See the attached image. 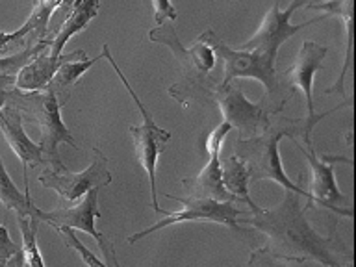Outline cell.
Here are the masks:
<instances>
[{"label":"cell","mask_w":356,"mask_h":267,"mask_svg":"<svg viewBox=\"0 0 356 267\" xmlns=\"http://www.w3.org/2000/svg\"><path fill=\"white\" fill-rule=\"evenodd\" d=\"M299 195L286 191L282 202L271 210L256 211L247 222L266 236L264 249L284 261H317L325 267H350V250L334 236H321L306 219Z\"/></svg>","instance_id":"6da1fadb"},{"label":"cell","mask_w":356,"mask_h":267,"mask_svg":"<svg viewBox=\"0 0 356 267\" xmlns=\"http://www.w3.org/2000/svg\"><path fill=\"white\" fill-rule=\"evenodd\" d=\"M312 130L314 128L308 124L305 117L300 119H288V117L278 115L269 121L264 130L258 136L252 138H239L236 141V156H239L245 161L249 169L250 182H260V180H273L278 186H282L286 191L306 197L308 206H312L310 193L302 189L299 184H295L291 178L286 175L278 152V143L282 138H289L291 141H299L305 147L312 145Z\"/></svg>","instance_id":"7a4b0ae2"},{"label":"cell","mask_w":356,"mask_h":267,"mask_svg":"<svg viewBox=\"0 0 356 267\" xmlns=\"http://www.w3.org/2000/svg\"><path fill=\"white\" fill-rule=\"evenodd\" d=\"M199 39H202L222 61V80L219 83H230L236 78H254L266 88V97L261 99V102H266V100L269 102L267 104L269 111H271V104H275L273 106L275 113H280L286 97L282 95V86H280V78L275 69V61L256 50L230 49L213 30L202 32Z\"/></svg>","instance_id":"3957f363"},{"label":"cell","mask_w":356,"mask_h":267,"mask_svg":"<svg viewBox=\"0 0 356 267\" xmlns=\"http://www.w3.org/2000/svg\"><path fill=\"white\" fill-rule=\"evenodd\" d=\"M8 104L21 111L22 117L30 115L32 121L38 124L41 139L39 145L43 149L44 167H61L65 165L60 158L58 147L60 143L71 145L76 149V141L72 138L71 130L61 121V104L56 99V95L49 88L41 91H19L11 89L8 95Z\"/></svg>","instance_id":"277c9868"},{"label":"cell","mask_w":356,"mask_h":267,"mask_svg":"<svg viewBox=\"0 0 356 267\" xmlns=\"http://www.w3.org/2000/svg\"><path fill=\"white\" fill-rule=\"evenodd\" d=\"M108 63L113 67V71L119 76L122 83H124V88H127L128 95L132 97V100L138 106L139 113L143 117V124H139V127H130L128 128V132L132 136L134 141V152H136V158L141 163V167L147 172V177H149V184H150V204L154 208V211L161 213V208L158 204V186H156V165H158V156L161 154V150L165 147L169 141H171V132H167L161 127H158L154 121V117L150 113L145 104L141 102V99L138 97V93L134 91L130 82L127 80V76L122 74V71L119 69V65L113 60V56H111L110 49H108V44H102V54Z\"/></svg>","instance_id":"5b68a950"},{"label":"cell","mask_w":356,"mask_h":267,"mask_svg":"<svg viewBox=\"0 0 356 267\" xmlns=\"http://www.w3.org/2000/svg\"><path fill=\"white\" fill-rule=\"evenodd\" d=\"M165 197L172 200H178L182 208L177 211H165L161 210V213H165V219H160L156 221L154 225L139 230V232L128 236V243H136L139 239L147 238L149 234H154L161 228L172 227V225H178V222L186 221H210L217 222V225H225L234 232L245 234V228L239 225L238 217L243 213L241 208L236 206V202L232 200H211V199H186V197H177V195L165 193Z\"/></svg>","instance_id":"8992f818"},{"label":"cell","mask_w":356,"mask_h":267,"mask_svg":"<svg viewBox=\"0 0 356 267\" xmlns=\"http://www.w3.org/2000/svg\"><path fill=\"white\" fill-rule=\"evenodd\" d=\"M93 161L88 169L80 172L69 171L65 165L61 167H44L39 175V184L47 189H52L65 200H80L83 195L91 189L111 184V172L108 171V158L100 152L97 147L93 149Z\"/></svg>","instance_id":"52a82bcc"},{"label":"cell","mask_w":356,"mask_h":267,"mask_svg":"<svg viewBox=\"0 0 356 267\" xmlns=\"http://www.w3.org/2000/svg\"><path fill=\"white\" fill-rule=\"evenodd\" d=\"M293 143H297V147L305 154L306 161H308V165L312 169L310 186H308V193H310L312 202L323 206V208H330V210H334L339 216L353 217L349 199L339 191L336 178H334V169H336L338 163H347V165H350L353 160L345 158V156L334 154L317 156L316 150H314V145L305 147L299 141H293Z\"/></svg>","instance_id":"ba28073f"},{"label":"cell","mask_w":356,"mask_h":267,"mask_svg":"<svg viewBox=\"0 0 356 267\" xmlns=\"http://www.w3.org/2000/svg\"><path fill=\"white\" fill-rule=\"evenodd\" d=\"M99 188L91 189L88 193L83 195L82 199L76 200V204L69 206V208H54V210L43 211L35 210V216H38L39 221H44L47 225L58 230V228H71V230H82V232L89 234L91 238L97 241L99 249L104 252V264L110 266L111 254L115 252L111 243H108V239L102 236V234L97 230V219L100 217L99 210Z\"/></svg>","instance_id":"9c48e42d"},{"label":"cell","mask_w":356,"mask_h":267,"mask_svg":"<svg viewBox=\"0 0 356 267\" xmlns=\"http://www.w3.org/2000/svg\"><path fill=\"white\" fill-rule=\"evenodd\" d=\"M211 99L219 104L222 119L232 128H238L245 138H252L271 121V111L261 102H250L236 83H217Z\"/></svg>","instance_id":"30bf717a"},{"label":"cell","mask_w":356,"mask_h":267,"mask_svg":"<svg viewBox=\"0 0 356 267\" xmlns=\"http://www.w3.org/2000/svg\"><path fill=\"white\" fill-rule=\"evenodd\" d=\"M295 10H297V6L293 4H289L286 10H282L280 4L275 2L271 10L267 11L266 15H264V19H261L260 26H258L254 35H252L249 41H245L239 49L256 50V52L267 56L269 60L277 63L278 50H280V47H282L289 38H293L295 33H299L300 30L312 26L314 22H319L325 19V15H319L308 22L291 24L289 19H291Z\"/></svg>","instance_id":"8fae6325"},{"label":"cell","mask_w":356,"mask_h":267,"mask_svg":"<svg viewBox=\"0 0 356 267\" xmlns=\"http://www.w3.org/2000/svg\"><path fill=\"white\" fill-rule=\"evenodd\" d=\"M232 127L227 121L219 122L206 139V152H208V163H206L197 177L184 178L182 186L188 197L186 199H211V200H232L221 182V147L222 139ZM234 202V200H232Z\"/></svg>","instance_id":"7c38bea8"},{"label":"cell","mask_w":356,"mask_h":267,"mask_svg":"<svg viewBox=\"0 0 356 267\" xmlns=\"http://www.w3.org/2000/svg\"><path fill=\"white\" fill-rule=\"evenodd\" d=\"M328 49L325 44H319L316 41H310L306 39L300 44L299 52H297V58H295L293 65L284 71V76L289 78L291 86L297 89H300V93L305 95L306 100V115L305 119L308 121L312 128L317 127V122L328 117L334 111H338L341 106L334 108V110L323 111V113H316V108H314V76L316 72L323 67V60L327 58Z\"/></svg>","instance_id":"4fadbf2b"},{"label":"cell","mask_w":356,"mask_h":267,"mask_svg":"<svg viewBox=\"0 0 356 267\" xmlns=\"http://www.w3.org/2000/svg\"><path fill=\"white\" fill-rule=\"evenodd\" d=\"M0 132L10 145V149L21 160L24 191L30 193V188H28V165H44L43 149H41V145L28 138V134L24 132V127H22V113L11 104H8V102L0 111Z\"/></svg>","instance_id":"5bb4252c"},{"label":"cell","mask_w":356,"mask_h":267,"mask_svg":"<svg viewBox=\"0 0 356 267\" xmlns=\"http://www.w3.org/2000/svg\"><path fill=\"white\" fill-rule=\"evenodd\" d=\"M63 0H38L33 6L28 21L15 32H0V50L8 49L10 44L21 43L26 47L38 44L49 38V26L54 11L61 6Z\"/></svg>","instance_id":"9a60e30c"},{"label":"cell","mask_w":356,"mask_h":267,"mask_svg":"<svg viewBox=\"0 0 356 267\" xmlns=\"http://www.w3.org/2000/svg\"><path fill=\"white\" fill-rule=\"evenodd\" d=\"M78 54H80V50H74L71 54L50 56L49 47H47L15 72V89H19V91H41L49 86V82L58 71V67L63 61L71 60Z\"/></svg>","instance_id":"2e32d148"},{"label":"cell","mask_w":356,"mask_h":267,"mask_svg":"<svg viewBox=\"0 0 356 267\" xmlns=\"http://www.w3.org/2000/svg\"><path fill=\"white\" fill-rule=\"evenodd\" d=\"M306 10L321 11L325 17H338L339 21L345 22L347 32V50H345V63L339 71L336 82L330 89H325V93H338L345 97V76L350 69V54H353V0H327V2H312L305 6Z\"/></svg>","instance_id":"e0dca14e"},{"label":"cell","mask_w":356,"mask_h":267,"mask_svg":"<svg viewBox=\"0 0 356 267\" xmlns=\"http://www.w3.org/2000/svg\"><path fill=\"white\" fill-rule=\"evenodd\" d=\"M102 56H97V58H88L83 50H80V54L71 58V60L63 61L58 71L52 76V80L49 82L47 88L56 95V99L61 106L65 104L67 100L71 99L72 89H74V83L80 80V78L86 74V71H89L91 67L100 60Z\"/></svg>","instance_id":"ac0fdd59"},{"label":"cell","mask_w":356,"mask_h":267,"mask_svg":"<svg viewBox=\"0 0 356 267\" xmlns=\"http://www.w3.org/2000/svg\"><path fill=\"white\" fill-rule=\"evenodd\" d=\"M100 0H78L76 6L72 8V11L69 13L65 21L61 22V26L58 28V32L52 39H50L49 52L50 56H61L63 52V47L67 44V41L76 35L88 26L89 22L93 21L97 13H99Z\"/></svg>","instance_id":"d6986e66"},{"label":"cell","mask_w":356,"mask_h":267,"mask_svg":"<svg viewBox=\"0 0 356 267\" xmlns=\"http://www.w3.org/2000/svg\"><path fill=\"white\" fill-rule=\"evenodd\" d=\"M221 182L228 191V195L232 197V200L247 204L252 213L260 211V206L256 204L249 195V169H247L245 161L239 156L232 154L228 156L225 161H221Z\"/></svg>","instance_id":"ffe728a7"},{"label":"cell","mask_w":356,"mask_h":267,"mask_svg":"<svg viewBox=\"0 0 356 267\" xmlns=\"http://www.w3.org/2000/svg\"><path fill=\"white\" fill-rule=\"evenodd\" d=\"M0 202L8 210L15 211L17 217H30L38 210V206L33 204V200L30 199V193L19 191L15 182L11 180L2 158H0Z\"/></svg>","instance_id":"44dd1931"},{"label":"cell","mask_w":356,"mask_h":267,"mask_svg":"<svg viewBox=\"0 0 356 267\" xmlns=\"http://www.w3.org/2000/svg\"><path fill=\"white\" fill-rule=\"evenodd\" d=\"M17 221H19L22 236V266L44 267V260L38 245V230L41 221H39L35 213L30 217H17Z\"/></svg>","instance_id":"7402d4cb"},{"label":"cell","mask_w":356,"mask_h":267,"mask_svg":"<svg viewBox=\"0 0 356 267\" xmlns=\"http://www.w3.org/2000/svg\"><path fill=\"white\" fill-rule=\"evenodd\" d=\"M50 44V38H47L44 41L38 44H32V47H26L22 49L21 52H15V54L6 56V58H0V72H10V74H15L22 65H26L28 61L32 60L33 56L39 54L41 50H44Z\"/></svg>","instance_id":"603a6c76"},{"label":"cell","mask_w":356,"mask_h":267,"mask_svg":"<svg viewBox=\"0 0 356 267\" xmlns=\"http://www.w3.org/2000/svg\"><path fill=\"white\" fill-rule=\"evenodd\" d=\"M56 232L60 234L61 238H63V241L67 243V247H71V249H74L78 252V254L82 256V260L86 261V266L88 267H110L108 264H104L102 260H99L97 256L91 252V250H88V247L80 241V239L74 236V230H71V228H58Z\"/></svg>","instance_id":"cb8c5ba5"},{"label":"cell","mask_w":356,"mask_h":267,"mask_svg":"<svg viewBox=\"0 0 356 267\" xmlns=\"http://www.w3.org/2000/svg\"><path fill=\"white\" fill-rule=\"evenodd\" d=\"M152 10H154V19L158 22V26L178 19V11L172 6L171 0H152Z\"/></svg>","instance_id":"d4e9b609"},{"label":"cell","mask_w":356,"mask_h":267,"mask_svg":"<svg viewBox=\"0 0 356 267\" xmlns=\"http://www.w3.org/2000/svg\"><path fill=\"white\" fill-rule=\"evenodd\" d=\"M249 267H289L288 264H284L282 260H278L273 254H269L266 249H256L250 252L249 261H247Z\"/></svg>","instance_id":"484cf974"},{"label":"cell","mask_w":356,"mask_h":267,"mask_svg":"<svg viewBox=\"0 0 356 267\" xmlns=\"http://www.w3.org/2000/svg\"><path fill=\"white\" fill-rule=\"evenodd\" d=\"M21 247L10 238V232L4 225H0V267L4 266L6 261L10 260L11 256L17 254Z\"/></svg>","instance_id":"4316f807"},{"label":"cell","mask_w":356,"mask_h":267,"mask_svg":"<svg viewBox=\"0 0 356 267\" xmlns=\"http://www.w3.org/2000/svg\"><path fill=\"white\" fill-rule=\"evenodd\" d=\"M11 89H15V74L0 72V111L8 102V95H10Z\"/></svg>","instance_id":"83f0119b"},{"label":"cell","mask_w":356,"mask_h":267,"mask_svg":"<svg viewBox=\"0 0 356 267\" xmlns=\"http://www.w3.org/2000/svg\"><path fill=\"white\" fill-rule=\"evenodd\" d=\"M2 267H24V266H22V249L19 250L17 254L11 256L10 260L6 261V264Z\"/></svg>","instance_id":"f1b7e54d"},{"label":"cell","mask_w":356,"mask_h":267,"mask_svg":"<svg viewBox=\"0 0 356 267\" xmlns=\"http://www.w3.org/2000/svg\"><path fill=\"white\" fill-rule=\"evenodd\" d=\"M312 2H314V0H291V4L297 6V10H299V8H305V6H308V4H312Z\"/></svg>","instance_id":"f546056e"}]
</instances>
